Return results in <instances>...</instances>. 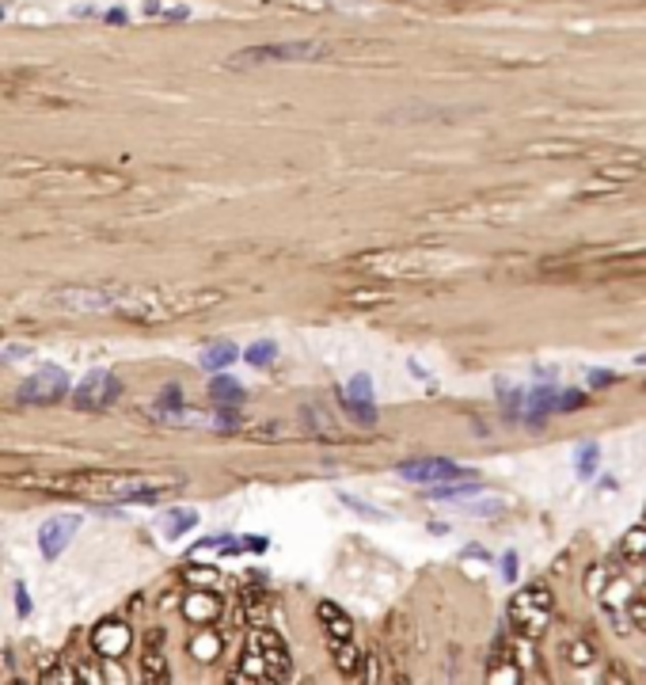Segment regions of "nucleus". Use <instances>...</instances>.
<instances>
[{
    "label": "nucleus",
    "mask_w": 646,
    "mask_h": 685,
    "mask_svg": "<svg viewBox=\"0 0 646 685\" xmlns=\"http://www.w3.org/2000/svg\"><path fill=\"white\" fill-rule=\"evenodd\" d=\"M194 655H198V663H209V659H217V651H221V644L213 636H206V640H194V648H191Z\"/></svg>",
    "instance_id": "25"
},
{
    "label": "nucleus",
    "mask_w": 646,
    "mask_h": 685,
    "mask_svg": "<svg viewBox=\"0 0 646 685\" xmlns=\"http://www.w3.org/2000/svg\"><path fill=\"white\" fill-rule=\"evenodd\" d=\"M119 396H122V381L114 374H107V369H92V374L73 389V404L80 411H107Z\"/></svg>",
    "instance_id": "7"
},
{
    "label": "nucleus",
    "mask_w": 646,
    "mask_h": 685,
    "mask_svg": "<svg viewBox=\"0 0 646 685\" xmlns=\"http://www.w3.org/2000/svg\"><path fill=\"white\" fill-rule=\"evenodd\" d=\"M601 681H627V674H624L620 666H609L605 674H601Z\"/></svg>",
    "instance_id": "31"
},
{
    "label": "nucleus",
    "mask_w": 646,
    "mask_h": 685,
    "mask_svg": "<svg viewBox=\"0 0 646 685\" xmlns=\"http://www.w3.org/2000/svg\"><path fill=\"white\" fill-rule=\"evenodd\" d=\"M616 575H612V567H605V564H593L590 567V575H585V594L590 598H601L609 590V582H612Z\"/></svg>",
    "instance_id": "20"
},
{
    "label": "nucleus",
    "mask_w": 646,
    "mask_h": 685,
    "mask_svg": "<svg viewBox=\"0 0 646 685\" xmlns=\"http://www.w3.org/2000/svg\"><path fill=\"white\" fill-rule=\"evenodd\" d=\"M339 404L347 408L362 426H372V423H377V404H372V377H369V374L350 377L347 392H339Z\"/></svg>",
    "instance_id": "9"
},
{
    "label": "nucleus",
    "mask_w": 646,
    "mask_h": 685,
    "mask_svg": "<svg viewBox=\"0 0 646 685\" xmlns=\"http://www.w3.org/2000/svg\"><path fill=\"white\" fill-rule=\"evenodd\" d=\"M107 20H110V23H129V16H126L122 8H110V12H107Z\"/></svg>",
    "instance_id": "33"
},
{
    "label": "nucleus",
    "mask_w": 646,
    "mask_h": 685,
    "mask_svg": "<svg viewBox=\"0 0 646 685\" xmlns=\"http://www.w3.org/2000/svg\"><path fill=\"white\" fill-rule=\"evenodd\" d=\"M521 404H525V419L544 423L548 416H555V411H559V389H552V384H536V389L525 392Z\"/></svg>",
    "instance_id": "12"
},
{
    "label": "nucleus",
    "mask_w": 646,
    "mask_h": 685,
    "mask_svg": "<svg viewBox=\"0 0 646 685\" xmlns=\"http://www.w3.org/2000/svg\"><path fill=\"white\" fill-rule=\"evenodd\" d=\"M635 366H646V354H639V359H635Z\"/></svg>",
    "instance_id": "34"
},
{
    "label": "nucleus",
    "mask_w": 646,
    "mask_h": 685,
    "mask_svg": "<svg viewBox=\"0 0 646 685\" xmlns=\"http://www.w3.org/2000/svg\"><path fill=\"white\" fill-rule=\"evenodd\" d=\"M141 681L145 685H168L171 674H168V666H164V655H156V651H145V659H141Z\"/></svg>",
    "instance_id": "18"
},
{
    "label": "nucleus",
    "mask_w": 646,
    "mask_h": 685,
    "mask_svg": "<svg viewBox=\"0 0 646 685\" xmlns=\"http://www.w3.org/2000/svg\"><path fill=\"white\" fill-rule=\"evenodd\" d=\"M92 644H95V655H103L107 663L114 659H122V655L129 651V644H134V632H129V624L126 621H103L92 632Z\"/></svg>",
    "instance_id": "10"
},
{
    "label": "nucleus",
    "mask_w": 646,
    "mask_h": 685,
    "mask_svg": "<svg viewBox=\"0 0 646 685\" xmlns=\"http://www.w3.org/2000/svg\"><path fill=\"white\" fill-rule=\"evenodd\" d=\"M327 57L323 42H266V46L240 50L225 62V69H258V65H285V62H320Z\"/></svg>",
    "instance_id": "4"
},
{
    "label": "nucleus",
    "mask_w": 646,
    "mask_h": 685,
    "mask_svg": "<svg viewBox=\"0 0 646 685\" xmlns=\"http://www.w3.org/2000/svg\"><path fill=\"white\" fill-rule=\"evenodd\" d=\"M240 359L248 362V366H255V369H266L270 362L278 359V342H274V339H258V342H251V347L240 354Z\"/></svg>",
    "instance_id": "17"
},
{
    "label": "nucleus",
    "mask_w": 646,
    "mask_h": 685,
    "mask_svg": "<svg viewBox=\"0 0 646 685\" xmlns=\"http://www.w3.org/2000/svg\"><path fill=\"white\" fill-rule=\"evenodd\" d=\"M156 411H183V389L179 384H168V389L156 396Z\"/></svg>",
    "instance_id": "23"
},
{
    "label": "nucleus",
    "mask_w": 646,
    "mask_h": 685,
    "mask_svg": "<svg viewBox=\"0 0 646 685\" xmlns=\"http://www.w3.org/2000/svg\"><path fill=\"white\" fill-rule=\"evenodd\" d=\"M563 655H567V663H570L574 670H590V666H597V659H601L597 640H593V636H585V632L570 636L567 644H563Z\"/></svg>",
    "instance_id": "13"
},
{
    "label": "nucleus",
    "mask_w": 646,
    "mask_h": 685,
    "mask_svg": "<svg viewBox=\"0 0 646 685\" xmlns=\"http://www.w3.org/2000/svg\"><path fill=\"white\" fill-rule=\"evenodd\" d=\"M16 613H20V617H27V613H31V598H27L23 582H16Z\"/></svg>",
    "instance_id": "29"
},
{
    "label": "nucleus",
    "mask_w": 646,
    "mask_h": 685,
    "mask_svg": "<svg viewBox=\"0 0 646 685\" xmlns=\"http://www.w3.org/2000/svg\"><path fill=\"white\" fill-rule=\"evenodd\" d=\"M209 396H213V404H217V408H233V404H243V396H248V392H243L240 389V381H233V377H213L209 381Z\"/></svg>",
    "instance_id": "15"
},
{
    "label": "nucleus",
    "mask_w": 646,
    "mask_h": 685,
    "mask_svg": "<svg viewBox=\"0 0 646 685\" xmlns=\"http://www.w3.org/2000/svg\"><path fill=\"white\" fill-rule=\"evenodd\" d=\"M585 381H590L593 389H597V384H612L616 374H609V369H590V374H585Z\"/></svg>",
    "instance_id": "30"
},
{
    "label": "nucleus",
    "mask_w": 646,
    "mask_h": 685,
    "mask_svg": "<svg viewBox=\"0 0 646 685\" xmlns=\"http://www.w3.org/2000/svg\"><path fill=\"white\" fill-rule=\"evenodd\" d=\"M236 359H240V347H236V342H228V339H221V342H213V347H206L198 362H202V369H209V374H213V369L233 366Z\"/></svg>",
    "instance_id": "14"
},
{
    "label": "nucleus",
    "mask_w": 646,
    "mask_h": 685,
    "mask_svg": "<svg viewBox=\"0 0 646 685\" xmlns=\"http://www.w3.org/2000/svg\"><path fill=\"white\" fill-rule=\"evenodd\" d=\"M642 598H646V594H642Z\"/></svg>",
    "instance_id": "36"
},
{
    "label": "nucleus",
    "mask_w": 646,
    "mask_h": 685,
    "mask_svg": "<svg viewBox=\"0 0 646 685\" xmlns=\"http://www.w3.org/2000/svg\"><path fill=\"white\" fill-rule=\"evenodd\" d=\"M186 617H191V621H209V617H217V598L194 594L191 602H186Z\"/></svg>",
    "instance_id": "21"
},
{
    "label": "nucleus",
    "mask_w": 646,
    "mask_h": 685,
    "mask_svg": "<svg viewBox=\"0 0 646 685\" xmlns=\"http://www.w3.org/2000/svg\"><path fill=\"white\" fill-rule=\"evenodd\" d=\"M552 617H555V594H552V587H544V582H528V587H521L510 598L506 621H510L513 632H521L528 640L548 632Z\"/></svg>",
    "instance_id": "2"
},
{
    "label": "nucleus",
    "mask_w": 646,
    "mask_h": 685,
    "mask_svg": "<svg viewBox=\"0 0 646 685\" xmlns=\"http://www.w3.org/2000/svg\"><path fill=\"white\" fill-rule=\"evenodd\" d=\"M176 491L179 483H122V488H114V499L119 503H160Z\"/></svg>",
    "instance_id": "11"
},
{
    "label": "nucleus",
    "mask_w": 646,
    "mask_h": 685,
    "mask_svg": "<svg viewBox=\"0 0 646 685\" xmlns=\"http://www.w3.org/2000/svg\"><path fill=\"white\" fill-rule=\"evenodd\" d=\"M293 678V659L290 648L278 632L258 628L251 636V648L243 655V674L236 681H290Z\"/></svg>",
    "instance_id": "1"
},
{
    "label": "nucleus",
    "mask_w": 646,
    "mask_h": 685,
    "mask_svg": "<svg viewBox=\"0 0 646 685\" xmlns=\"http://www.w3.org/2000/svg\"><path fill=\"white\" fill-rule=\"evenodd\" d=\"M342 503H350L362 518H377V522H388V514H380L377 507H369V503H362V499H354V495H342Z\"/></svg>",
    "instance_id": "26"
},
{
    "label": "nucleus",
    "mask_w": 646,
    "mask_h": 685,
    "mask_svg": "<svg viewBox=\"0 0 646 685\" xmlns=\"http://www.w3.org/2000/svg\"><path fill=\"white\" fill-rule=\"evenodd\" d=\"M624 613H627V624H631V628L646 632V598H635V602H627Z\"/></svg>",
    "instance_id": "24"
},
{
    "label": "nucleus",
    "mask_w": 646,
    "mask_h": 685,
    "mask_svg": "<svg viewBox=\"0 0 646 685\" xmlns=\"http://www.w3.org/2000/svg\"><path fill=\"white\" fill-rule=\"evenodd\" d=\"M80 525H84L80 514H57V518L42 522L38 525V549H42V556H46V560H57V556L69 549V541L80 533Z\"/></svg>",
    "instance_id": "8"
},
{
    "label": "nucleus",
    "mask_w": 646,
    "mask_h": 685,
    "mask_svg": "<svg viewBox=\"0 0 646 685\" xmlns=\"http://www.w3.org/2000/svg\"><path fill=\"white\" fill-rule=\"evenodd\" d=\"M16 354H31L27 347H8V351H0V362H16Z\"/></svg>",
    "instance_id": "32"
},
{
    "label": "nucleus",
    "mask_w": 646,
    "mask_h": 685,
    "mask_svg": "<svg viewBox=\"0 0 646 685\" xmlns=\"http://www.w3.org/2000/svg\"><path fill=\"white\" fill-rule=\"evenodd\" d=\"M502 579H506V582L517 579V552H506V556H502Z\"/></svg>",
    "instance_id": "28"
},
{
    "label": "nucleus",
    "mask_w": 646,
    "mask_h": 685,
    "mask_svg": "<svg viewBox=\"0 0 646 685\" xmlns=\"http://www.w3.org/2000/svg\"><path fill=\"white\" fill-rule=\"evenodd\" d=\"M620 556H624L627 564H646V525H635V530L624 533Z\"/></svg>",
    "instance_id": "16"
},
{
    "label": "nucleus",
    "mask_w": 646,
    "mask_h": 685,
    "mask_svg": "<svg viewBox=\"0 0 646 685\" xmlns=\"http://www.w3.org/2000/svg\"><path fill=\"white\" fill-rule=\"evenodd\" d=\"M315 617H320V628H323V640L331 648V659L342 674H357V663H362V651L354 644V621L347 609H339L335 602H320L315 606Z\"/></svg>",
    "instance_id": "3"
},
{
    "label": "nucleus",
    "mask_w": 646,
    "mask_h": 685,
    "mask_svg": "<svg viewBox=\"0 0 646 685\" xmlns=\"http://www.w3.org/2000/svg\"><path fill=\"white\" fill-rule=\"evenodd\" d=\"M582 404H585L582 392H563L559 389V411H570V408H582Z\"/></svg>",
    "instance_id": "27"
},
{
    "label": "nucleus",
    "mask_w": 646,
    "mask_h": 685,
    "mask_svg": "<svg viewBox=\"0 0 646 685\" xmlns=\"http://www.w3.org/2000/svg\"><path fill=\"white\" fill-rule=\"evenodd\" d=\"M0 20H4V8H0Z\"/></svg>",
    "instance_id": "35"
},
{
    "label": "nucleus",
    "mask_w": 646,
    "mask_h": 685,
    "mask_svg": "<svg viewBox=\"0 0 646 685\" xmlns=\"http://www.w3.org/2000/svg\"><path fill=\"white\" fill-rule=\"evenodd\" d=\"M191 525H198V510H168V518H164V537L168 541H176L183 537Z\"/></svg>",
    "instance_id": "19"
},
{
    "label": "nucleus",
    "mask_w": 646,
    "mask_h": 685,
    "mask_svg": "<svg viewBox=\"0 0 646 685\" xmlns=\"http://www.w3.org/2000/svg\"><path fill=\"white\" fill-rule=\"evenodd\" d=\"M597 465H601V450L593 446V442H590V446H582L578 457H574V468H578L582 476H593V473H597Z\"/></svg>",
    "instance_id": "22"
},
{
    "label": "nucleus",
    "mask_w": 646,
    "mask_h": 685,
    "mask_svg": "<svg viewBox=\"0 0 646 685\" xmlns=\"http://www.w3.org/2000/svg\"><path fill=\"white\" fill-rule=\"evenodd\" d=\"M69 374L57 366H38L31 377L20 384V404H35V408H46V404H61L69 396Z\"/></svg>",
    "instance_id": "6"
},
{
    "label": "nucleus",
    "mask_w": 646,
    "mask_h": 685,
    "mask_svg": "<svg viewBox=\"0 0 646 685\" xmlns=\"http://www.w3.org/2000/svg\"><path fill=\"white\" fill-rule=\"evenodd\" d=\"M399 480L422 483V488H441V483H461V480H479L476 468H464L456 461H445V457H419V461H404L396 465Z\"/></svg>",
    "instance_id": "5"
}]
</instances>
